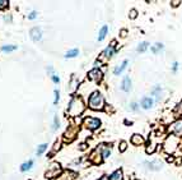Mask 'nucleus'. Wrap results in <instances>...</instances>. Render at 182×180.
Instances as JSON below:
<instances>
[{"mask_svg":"<svg viewBox=\"0 0 182 180\" xmlns=\"http://www.w3.org/2000/svg\"><path fill=\"white\" fill-rule=\"evenodd\" d=\"M88 103H89V107L93 109V110H102L104 107V98L102 96V93L97 91L93 92L90 94Z\"/></svg>","mask_w":182,"mask_h":180,"instance_id":"obj_1","label":"nucleus"},{"mask_svg":"<svg viewBox=\"0 0 182 180\" xmlns=\"http://www.w3.org/2000/svg\"><path fill=\"white\" fill-rule=\"evenodd\" d=\"M84 110V105H83V101L82 98L79 97H73L71 101L69 103V107H68V114L71 116H76L79 115L80 112H83Z\"/></svg>","mask_w":182,"mask_h":180,"instance_id":"obj_2","label":"nucleus"},{"mask_svg":"<svg viewBox=\"0 0 182 180\" xmlns=\"http://www.w3.org/2000/svg\"><path fill=\"white\" fill-rule=\"evenodd\" d=\"M60 171H61V166L59 164H56V162H54L50 166V169L46 171V174H45V176L47 178V179H51V178H55V176H57V175L60 174Z\"/></svg>","mask_w":182,"mask_h":180,"instance_id":"obj_3","label":"nucleus"},{"mask_svg":"<svg viewBox=\"0 0 182 180\" xmlns=\"http://www.w3.org/2000/svg\"><path fill=\"white\" fill-rule=\"evenodd\" d=\"M84 125L88 128L90 130H94L99 128L101 125V120L99 119H95V118H87V119H84Z\"/></svg>","mask_w":182,"mask_h":180,"instance_id":"obj_4","label":"nucleus"},{"mask_svg":"<svg viewBox=\"0 0 182 180\" xmlns=\"http://www.w3.org/2000/svg\"><path fill=\"white\" fill-rule=\"evenodd\" d=\"M113 54H115V42H112L111 46L106 47V50H104L102 53V55L99 56L98 61H101V60H109L113 56Z\"/></svg>","mask_w":182,"mask_h":180,"instance_id":"obj_5","label":"nucleus"},{"mask_svg":"<svg viewBox=\"0 0 182 180\" xmlns=\"http://www.w3.org/2000/svg\"><path fill=\"white\" fill-rule=\"evenodd\" d=\"M169 132L175 137H181L182 135V120H177L176 123L172 124V126H169Z\"/></svg>","mask_w":182,"mask_h":180,"instance_id":"obj_6","label":"nucleus"},{"mask_svg":"<svg viewBox=\"0 0 182 180\" xmlns=\"http://www.w3.org/2000/svg\"><path fill=\"white\" fill-rule=\"evenodd\" d=\"M164 146H166V151H167V152H173V151L176 150V146H177V137L171 135L169 138L167 139Z\"/></svg>","mask_w":182,"mask_h":180,"instance_id":"obj_7","label":"nucleus"},{"mask_svg":"<svg viewBox=\"0 0 182 180\" xmlns=\"http://www.w3.org/2000/svg\"><path fill=\"white\" fill-rule=\"evenodd\" d=\"M78 130H79V128L76 126V125L69 126V129L66 130V133H65V139L69 141V142H71L76 137V134H78Z\"/></svg>","mask_w":182,"mask_h":180,"instance_id":"obj_8","label":"nucleus"},{"mask_svg":"<svg viewBox=\"0 0 182 180\" xmlns=\"http://www.w3.org/2000/svg\"><path fill=\"white\" fill-rule=\"evenodd\" d=\"M88 78L90 80H93V82H99L102 79V72L98 68H94L88 73Z\"/></svg>","mask_w":182,"mask_h":180,"instance_id":"obj_9","label":"nucleus"},{"mask_svg":"<svg viewBox=\"0 0 182 180\" xmlns=\"http://www.w3.org/2000/svg\"><path fill=\"white\" fill-rule=\"evenodd\" d=\"M153 105H154V101H153V98L149 97V96L143 97L141 101H140V107L144 109V110H149V109L153 107Z\"/></svg>","mask_w":182,"mask_h":180,"instance_id":"obj_10","label":"nucleus"},{"mask_svg":"<svg viewBox=\"0 0 182 180\" xmlns=\"http://www.w3.org/2000/svg\"><path fill=\"white\" fill-rule=\"evenodd\" d=\"M30 36H31V39L37 42V41H40L41 40V37H42V31H41V28H38V27H33L31 32H30Z\"/></svg>","mask_w":182,"mask_h":180,"instance_id":"obj_11","label":"nucleus"},{"mask_svg":"<svg viewBox=\"0 0 182 180\" xmlns=\"http://www.w3.org/2000/svg\"><path fill=\"white\" fill-rule=\"evenodd\" d=\"M121 89L124 92H130V89H131V79L130 77H126L122 79V83H121Z\"/></svg>","mask_w":182,"mask_h":180,"instance_id":"obj_12","label":"nucleus"},{"mask_svg":"<svg viewBox=\"0 0 182 180\" xmlns=\"http://www.w3.org/2000/svg\"><path fill=\"white\" fill-rule=\"evenodd\" d=\"M148 167H149V170H152V171H158V170L162 169V162L159 160H153L150 161V162H148Z\"/></svg>","mask_w":182,"mask_h":180,"instance_id":"obj_13","label":"nucleus"},{"mask_svg":"<svg viewBox=\"0 0 182 180\" xmlns=\"http://www.w3.org/2000/svg\"><path fill=\"white\" fill-rule=\"evenodd\" d=\"M127 64H129V60H124L121 65H118V67H116V68H115V70H113L115 75H120V74H121V73L124 72V70L126 69Z\"/></svg>","mask_w":182,"mask_h":180,"instance_id":"obj_14","label":"nucleus"},{"mask_svg":"<svg viewBox=\"0 0 182 180\" xmlns=\"http://www.w3.org/2000/svg\"><path fill=\"white\" fill-rule=\"evenodd\" d=\"M32 166H33V160H30V161H27V162L22 164V166H21V171L26 173V171H28V170H31Z\"/></svg>","mask_w":182,"mask_h":180,"instance_id":"obj_15","label":"nucleus"},{"mask_svg":"<svg viewBox=\"0 0 182 180\" xmlns=\"http://www.w3.org/2000/svg\"><path fill=\"white\" fill-rule=\"evenodd\" d=\"M75 178V173H71V171H66L63 174V176H59L57 180H71Z\"/></svg>","mask_w":182,"mask_h":180,"instance_id":"obj_16","label":"nucleus"},{"mask_svg":"<svg viewBox=\"0 0 182 180\" xmlns=\"http://www.w3.org/2000/svg\"><path fill=\"white\" fill-rule=\"evenodd\" d=\"M131 142H132L134 144L139 146V144L144 143V138H143L141 135H139V134H134V135H132V138H131Z\"/></svg>","mask_w":182,"mask_h":180,"instance_id":"obj_17","label":"nucleus"},{"mask_svg":"<svg viewBox=\"0 0 182 180\" xmlns=\"http://www.w3.org/2000/svg\"><path fill=\"white\" fill-rule=\"evenodd\" d=\"M107 31H108L107 26H103L102 28H101L99 35H98V41H103L104 40V37H106V35H107Z\"/></svg>","mask_w":182,"mask_h":180,"instance_id":"obj_18","label":"nucleus"},{"mask_svg":"<svg viewBox=\"0 0 182 180\" xmlns=\"http://www.w3.org/2000/svg\"><path fill=\"white\" fill-rule=\"evenodd\" d=\"M109 180H122V171L121 170H116V171L109 176Z\"/></svg>","mask_w":182,"mask_h":180,"instance_id":"obj_19","label":"nucleus"},{"mask_svg":"<svg viewBox=\"0 0 182 180\" xmlns=\"http://www.w3.org/2000/svg\"><path fill=\"white\" fill-rule=\"evenodd\" d=\"M102 148H103V151L101 152V155H102V157L103 158H108V156L111 155V147H107V146H102Z\"/></svg>","mask_w":182,"mask_h":180,"instance_id":"obj_20","label":"nucleus"},{"mask_svg":"<svg viewBox=\"0 0 182 180\" xmlns=\"http://www.w3.org/2000/svg\"><path fill=\"white\" fill-rule=\"evenodd\" d=\"M17 50V46L16 45H5L1 47V51L3 53H12V51Z\"/></svg>","mask_w":182,"mask_h":180,"instance_id":"obj_21","label":"nucleus"},{"mask_svg":"<svg viewBox=\"0 0 182 180\" xmlns=\"http://www.w3.org/2000/svg\"><path fill=\"white\" fill-rule=\"evenodd\" d=\"M162 49H163V45H162L161 42H157V44H155L154 46H152V49H150V50H152V53H153V54H158Z\"/></svg>","mask_w":182,"mask_h":180,"instance_id":"obj_22","label":"nucleus"},{"mask_svg":"<svg viewBox=\"0 0 182 180\" xmlns=\"http://www.w3.org/2000/svg\"><path fill=\"white\" fill-rule=\"evenodd\" d=\"M148 46H149V42H141L140 45L138 46V53H145L146 49H148Z\"/></svg>","mask_w":182,"mask_h":180,"instance_id":"obj_23","label":"nucleus"},{"mask_svg":"<svg viewBox=\"0 0 182 180\" xmlns=\"http://www.w3.org/2000/svg\"><path fill=\"white\" fill-rule=\"evenodd\" d=\"M78 54H79V50L78 49H73V50H69L68 53L65 54V58L66 59H68V58H75Z\"/></svg>","mask_w":182,"mask_h":180,"instance_id":"obj_24","label":"nucleus"},{"mask_svg":"<svg viewBox=\"0 0 182 180\" xmlns=\"http://www.w3.org/2000/svg\"><path fill=\"white\" fill-rule=\"evenodd\" d=\"M161 92H162V87L159 86V84L154 86V87H153V89H152V94H153V96H159Z\"/></svg>","mask_w":182,"mask_h":180,"instance_id":"obj_25","label":"nucleus"},{"mask_svg":"<svg viewBox=\"0 0 182 180\" xmlns=\"http://www.w3.org/2000/svg\"><path fill=\"white\" fill-rule=\"evenodd\" d=\"M46 148H47V144H46V143L38 146V148H37V156H41V155L46 151Z\"/></svg>","mask_w":182,"mask_h":180,"instance_id":"obj_26","label":"nucleus"},{"mask_svg":"<svg viewBox=\"0 0 182 180\" xmlns=\"http://www.w3.org/2000/svg\"><path fill=\"white\" fill-rule=\"evenodd\" d=\"M60 126V123H59V118H57L56 115L54 116V125H52V130H56L57 128Z\"/></svg>","mask_w":182,"mask_h":180,"instance_id":"obj_27","label":"nucleus"},{"mask_svg":"<svg viewBox=\"0 0 182 180\" xmlns=\"http://www.w3.org/2000/svg\"><path fill=\"white\" fill-rule=\"evenodd\" d=\"M8 7V0H0V9H4Z\"/></svg>","mask_w":182,"mask_h":180,"instance_id":"obj_28","label":"nucleus"},{"mask_svg":"<svg viewBox=\"0 0 182 180\" xmlns=\"http://www.w3.org/2000/svg\"><path fill=\"white\" fill-rule=\"evenodd\" d=\"M136 17H138V12L135 10V9H131V12H130V18H131V19H135Z\"/></svg>","mask_w":182,"mask_h":180,"instance_id":"obj_29","label":"nucleus"},{"mask_svg":"<svg viewBox=\"0 0 182 180\" xmlns=\"http://www.w3.org/2000/svg\"><path fill=\"white\" fill-rule=\"evenodd\" d=\"M55 101H54V103H55V105H56V103L57 102H59V98H60V93H59V91H57V89H55Z\"/></svg>","mask_w":182,"mask_h":180,"instance_id":"obj_30","label":"nucleus"},{"mask_svg":"<svg viewBox=\"0 0 182 180\" xmlns=\"http://www.w3.org/2000/svg\"><path fill=\"white\" fill-rule=\"evenodd\" d=\"M126 147H127L126 142H121V144H120V151H121V152H124V151L126 150Z\"/></svg>","mask_w":182,"mask_h":180,"instance_id":"obj_31","label":"nucleus"},{"mask_svg":"<svg viewBox=\"0 0 182 180\" xmlns=\"http://www.w3.org/2000/svg\"><path fill=\"white\" fill-rule=\"evenodd\" d=\"M139 106H140V105H138V103H136V102H132V103H131V105H130V107L132 109V110H134V111H136V110H138V109H139Z\"/></svg>","mask_w":182,"mask_h":180,"instance_id":"obj_32","label":"nucleus"},{"mask_svg":"<svg viewBox=\"0 0 182 180\" xmlns=\"http://www.w3.org/2000/svg\"><path fill=\"white\" fill-rule=\"evenodd\" d=\"M37 14H38L37 12H32L30 16H28V19H35V18L37 17Z\"/></svg>","mask_w":182,"mask_h":180,"instance_id":"obj_33","label":"nucleus"},{"mask_svg":"<svg viewBox=\"0 0 182 180\" xmlns=\"http://www.w3.org/2000/svg\"><path fill=\"white\" fill-rule=\"evenodd\" d=\"M177 69H178V63H177V61H176V63H173V65H172V72H177Z\"/></svg>","mask_w":182,"mask_h":180,"instance_id":"obj_34","label":"nucleus"},{"mask_svg":"<svg viewBox=\"0 0 182 180\" xmlns=\"http://www.w3.org/2000/svg\"><path fill=\"white\" fill-rule=\"evenodd\" d=\"M52 82H54V83H59L60 82V78L59 77H57V75H52Z\"/></svg>","mask_w":182,"mask_h":180,"instance_id":"obj_35","label":"nucleus"},{"mask_svg":"<svg viewBox=\"0 0 182 180\" xmlns=\"http://www.w3.org/2000/svg\"><path fill=\"white\" fill-rule=\"evenodd\" d=\"M154 150H155V146H154V144H152V147H148V148H146V152H148V153H150V152H153Z\"/></svg>","mask_w":182,"mask_h":180,"instance_id":"obj_36","label":"nucleus"},{"mask_svg":"<svg viewBox=\"0 0 182 180\" xmlns=\"http://www.w3.org/2000/svg\"><path fill=\"white\" fill-rule=\"evenodd\" d=\"M47 72H49L51 75H54V68H52V67H49V68H47Z\"/></svg>","mask_w":182,"mask_h":180,"instance_id":"obj_37","label":"nucleus"},{"mask_svg":"<svg viewBox=\"0 0 182 180\" xmlns=\"http://www.w3.org/2000/svg\"><path fill=\"white\" fill-rule=\"evenodd\" d=\"M181 1H178V0H175V1H172V5H173V7H178Z\"/></svg>","mask_w":182,"mask_h":180,"instance_id":"obj_38","label":"nucleus"},{"mask_svg":"<svg viewBox=\"0 0 182 180\" xmlns=\"http://www.w3.org/2000/svg\"><path fill=\"white\" fill-rule=\"evenodd\" d=\"M4 19H5L7 22H8V21L10 22V21H12V17H10V16H9V17H4Z\"/></svg>","mask_w":182,"mask_h":180,"instance_id":"obj_39","label":"nucleus"},{"mask_svg":"<svg viewBox=\"0 0 182 180\" xmlns=\"http://www.w3.org/2000/svg\"><path fill=\"white\" fill-rule=\"evenodd\" d=\"M121 36H122V37H125V36H126V31H125V30H122V31H121Z\"/></svg>","mask_w":182,"mask_h":180,"instance_id":"obj_40","label":"nucleus"},{"mask_svg":"<svg viewBox=\"0 0 182 180\" xmlns=\"http://www.w3.org/2000/svg\"><path fill=\"white\" fill-rule=\"evenodd\" d=\"M99 180H108V178L107 176H103V178H101Z\"/></svg>","mask_w":182,"mask_h":180,"instance_id":"obj_41","label":"nucleus"}]
</instances>
